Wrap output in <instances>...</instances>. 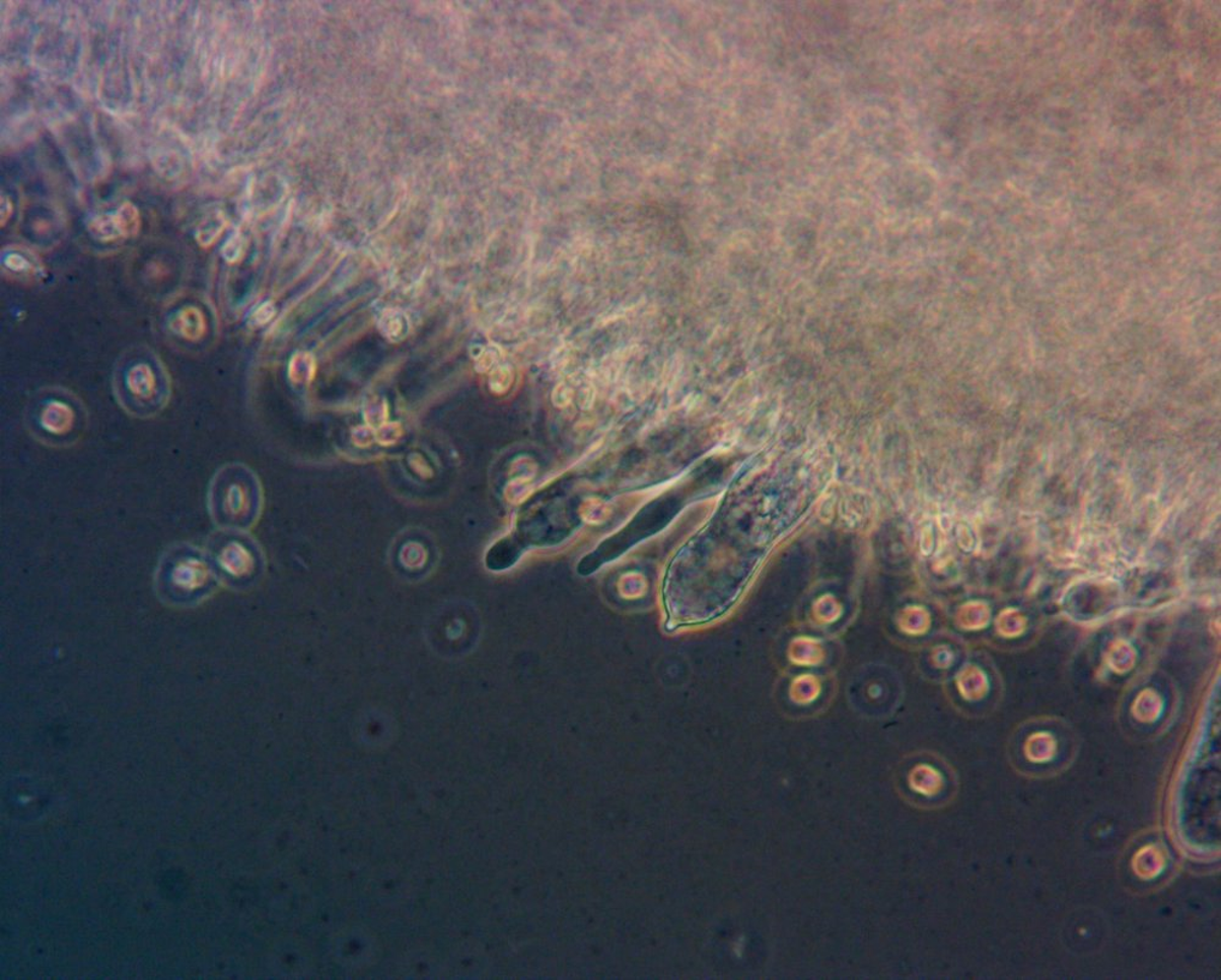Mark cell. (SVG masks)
I'll use <instances>...</instances> for the list:
<instances>
[{
  "instance_id": "6da1fadb",
  "label": "cell",
  "mask_w": 1221,
  "mask_h": 980,
  "mask_svg": "<svg viewBox=\"0 0 1221 980\" xmlns=\"http://www.w3.org/2000/svg\"><path fill=\"white\" fill-rule=\"evenodd\" d=\"M217 572L206 549L176 542L160 555L154 572V591L164 605L195 608L220 588Z\"/></svg>"
},
{
  "instance_id": "7a4b0ae2",
  "label": "cell",
  "mask_w": 1221,
  "mask_h": 980,
  "mask_svg": "<svg viewBox=\"0 0 1221 980\" xmlns=\"http://www.w3.org/2000/svg\"><path fill=\"white\" fill-rule=\"evenodd\" d=\"M114 391L129 413L148 418L157 414L170 398V378L153 352L123 358L114 374Z\"/></svg>"
},
{
  "instance_id": "3957f363",
  "label": "cell",
  "mask_w": 1221,
  "mask_h": 980,
  "mask_svg": "<svg viewBox=\"0 0 1221 980\" xmlns=\"http://www.w3.org/2000/svg\"><path fill=\"white\" fill-rule=\"evenodd\" d=\"M206 551L224 587L246 588L261 571L259 551L243 530L219 529L209 537Z\"/></svg>"
},
{
  "instance_id": "277c9868",
  "label": "cell",
  "mask_w": 1221,
  "mask_h": 980,
  "mask_svg": "<svg viewBox=\"0 0 1221 980\" xmlns=\"http://www.w3.org/2000/svg\"><path fill=\"white\" fill-rule=\"evenodd\" d=\"M83 409L74 394L51 392L34 397L28 411V423L34 438L53 445L73 444L80 434Z\"/></svg>"
},
{
  "instance_id": "5b68a950",
  "label": "cell",
  "mask_w": 1221,
  "mask_h": 980,
  "mask_svg": "<svg viewBox=\"0 0 1221 980\" xmlns=\"http://www.w3.org/2000/svg\"><path fill=\"white\" fill-rule=\"evenodd\" d=\"M232 471L219 470L213 477L208 510L219 529L243 530L254 522L256 500L250 483Z\"/></svg>"
},
{
  "instance_id": "8992f818",
  "label": "cell",
  "mask_w": 1221,
  "mask_h": 980,
  "mask_svg": "<svg viewBox=\"0 0 1221 980\" xmlns=\"http://www.w3.org/2000/svg\"><path fill=\"white\" fill-rule=\"evenodd\" d=\"M141 219L139 209L125 202L116 212L95 215L88 220L87 231L99 242H116L139 234Z\"/></svg>"
},
{
  "instance_id": "52a82bcc",
  "label": "cell",
  "mask_w": 1221,
  "mask_h": 980,
  "mask_svg": "<svg viewBox=\"0 0 1221 980\" xmlns=\"http://www.w3.org/2000/svg\"><path fill=\"white\" fill-rule=\"evenodd\" d=\"M173 334L189 341L199 343L208 333L207 316L197 306H185L171 315L169 322Z\"/></svg>"
},
{
  "instance_id": "ba28073f",
  "label": "cell",
  "mask_w": 1221,
  "mask_h": 980,
  "mask_svg": "<svg viewBox=\"0 0 1221 980\" xmlns=\"http://www.w3.org/2000/svg\"><path fill=\"white\" fill-rule=\"evenodd\" d=\"M226 226L224 214L220 211L209 213L206 218L201 220L195 232L196 241L203 248L212 247L223 234Z\"/></svg>"
},
{
  "instance_id": "9c48e42d",
  "label": "cell",
  "mask_w": 1221,
  "mask_h": 980,
  "mask_svg": "<svg viewBox=\"0 0 1221 980\" xmlns=\"http://www.w3.org/2000/svg\"><path fill=\"white\" fill-rule=\"evenodd\" d=\"M910 784H912V787L915 791L924 795H933L936 794L939 788H941L942 778L937 770L930 766H926V764L925 766L921 764V766L916 767L913 770L912 775H910Z\"/></svg>"
},
{
  "instance_id": "30bf717a",
  "label": "cell",
  "mask_w": 1221,
  "mask_h": 980,
  "mask_svg": "<svg viewBox=\"0 0 1221 980\" xmlns=\"http://www.w3.org/2000/svg\"><path fill=\"white\" fill-rule=\"evenodd\" d=\"M4 266L5 268L9 269V271L17 274L28 273L33 269L31 262H29L25 256L19 253H9L5 255Z\"/></svg>"
},
{
  "instance_id": "8fae6325",
  "label": "cell",
  "mask_w": 1221,
  "mask_h": 980,
  "mask_svg": "<svg viewBox=\"0 0 1221 980\" xmlns=\"http://www.w3.org/2000/svg\"><path fill=\"white\" fill-rule=\"evenodd\" d=\"M241 237L238 235H233L230 240L224 244L223 249H221V254H223L226 261L235 262L239 258V255H241Z\"/></svg>"
},
{
  "instance_id": "7c38bea8",
  "label": "cell",
  "mask_w": 1221,
  "mask_h": 980,
  "mask_svg": "<svg viewBox=\"0 0 1221 980\" xmlns=\"http://www.w3.org/2000/svg\"><path fill=\"white\" fill-rule=\"evenodd\" d=\"M11 213H13V205H11V202L9 199H3L2 200V226H4V224L7 223L8 219L10 218Z\"/></svg>"
}]
</instances>
